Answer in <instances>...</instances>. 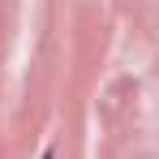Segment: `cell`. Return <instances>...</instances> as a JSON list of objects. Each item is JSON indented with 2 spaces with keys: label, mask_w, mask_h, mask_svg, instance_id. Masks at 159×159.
Segmentation results:
<instances>
[{
  "label": "cell",
  "mask_w": 159,
  "mask_h": 159,
  "mask_svg": "<svg viewBox=\"0 0 159 159\" xmlns=\"http://www.w3.org/2000/svg\"><path fill=\"white\" fill-rule=\"evenodd\" d=\"M43 159H52V155H43Z\"/></svg>",
  "instance_id": "cell-1"
}]
</instances>
